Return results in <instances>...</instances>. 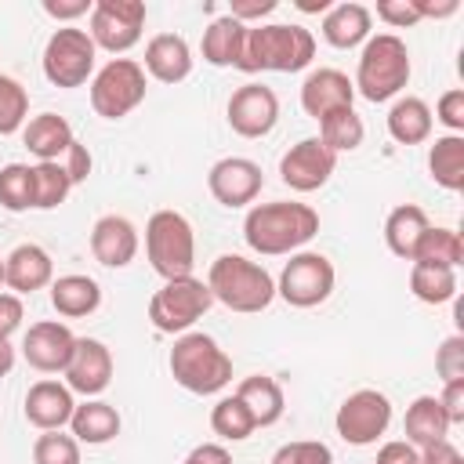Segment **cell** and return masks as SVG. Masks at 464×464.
I'll return each instance as SVG.
<instances>
[{
    "instance_id": "1",
    "label": "cell",
    "mask_w": 464,
    "mask_h": 464,
    "mask_svg": "<svg viewBox=\"0 0 464 464\" xmlns=\"http://www.w3.org/2000/svg\"><path fill=\"white\" fill-rule=\"evenodd\" d=\"M315 232H319V214L308 203H294V199L257 203L243 218V239L261 257L297 254Z\"/></svg>"
},
{
    "instance_id": "2",
    "label": "cell",
    "mask_w": 464,
    "mask_h": 464,
    "mask_svg": "<svg viewBox=\"0 0 464 464\" xmlns=\"http://www.w3.org/2000/svg\"><path fill=\"white\" fill-rule=\"evenodd\" d=\"M315 58V36L294 22H268L246 25L243 54L236 69L243 72H301Z\"/></svg>"
},
{
    "instance_id": "3",
    "label": "cell",
    "mask_w": 464,
    "mask_h": 464,
    "mask_svg": "<svg viewBox=\"0 0 464 464\" xmlns=\"http://www.w3.org/2000/svg\"><path fill=\"white\" fill-rule=\"evenodd\" d=\"M207 290L214 301H221L225 308L239 312V315H254L265 312L276 301V279L265 265L243 257V254H221L210 261L207 272Z\"/></svg>"
},
{
    "instance_id": "4",
    "label": "cell",
    "mask_w": 464,
    "mask_h": 464,
    "mask_svg": "<svg viewBox=\"0 0 464 464\" xmlns=\"http://www.w3.org/2000/svg\"><path fill=\"white\" fill-rule=\"evenodd\" d=\"M170 377L192 392V395H218L228 381H232V359L228 352L199 330H188L174 341L170 348Z\"/></svg>"
},
{
    "instance_id": "5",
    "label": "cell",
    "mask_w": 464,
    "mask_h": 464,
    "mask_svg": "<svg viewBox=\"0 0 464 464\" xmlns=\"http://www.w3.org/2000/svg\"><path fill=\"white\" fill-rule=\"evenodd\" d=\"M410 83V51L395 33H377L362 44L359 65H355V94L366 102H392Z\"/></svg>"
},
{
    "instance_id": "6",
    "label": "cell",
    "mask_w": 464,
    "mask_h": 464,
    "mask_svg": "<svg viewBox=\"0 0 464 464\" xmlns=\"http://www.w3.org/2000/svg\"><path fill=\"white\" fill-rule=\"evenodd\" d=\"M145 257L152 265L156 276L167 279H181L192 276L196 265V236L185 214L178 210H156L145 221Z\"/></svg>"
},
{
    "instance_id": "7",
    "label": "cell",
    "mask_w": 464,
    "mask_h": 464,
    "mask_svg": "<svg viewBox=\"0 0 464 464\" xmlns=\"http://www.w3.org/2000/svg\"><path fill=\"white\" fill-rule=\"evenodd\" d=\"M145 69L134 58H112L91 76V109L102 120H123L145 102Z\"/></svg>"
},
{
    "instance_id": "8",
    "label": "cell",
    "mask_w": 464,
    "mask_h": 464,
    "mask_svg": "<svg viewBox=\"0 0 464 464\" xmlns=\"http://www.w3.org/2000/svg\"><path fill=\"white\" fill-rule=\"evenodd\" d=\"M210 304L214 297L207 283L196 276H181V279H167L149 297V319L160 334H188V326H196V319H203Z\"/></svg>"
},
{
    "instance_id": "9",
    "label": "cell",
    "mask_w": 464,
    "mask_h": 464,
    "mask_svg": "<svg viewBox=\"0 0 464 464\" xmlns=\"http://www.w3.org/2000/svg\"><path fill=\"white\" fill-rule=\"evenodd\" d=\"M334 283H337V272H334V261L326 254L297 250L283 265L279 283H276V294L290 308H315V304H323L334 294Z\"/></svg>"
},
{
    "instance_id": "10",
    "label": "cell",
    "mask_w": 464,
    "mask_h": 464,
    "mask_svg": "<svg viewBox=\"0 0 464 464\" xmlns=\"http://www.w3.org/2000/svg\"><path fill=\"white\" fill-rule=\"evenodd\" d=\"M94 58H98V47L87 36V29L62 25L51 33L44 47V76L54 87H83L94 76Z\"/></svg>"
},
{
    "instance_id": "11",
    "label": "cell",
    "mask_w": 464,
    "mask_h": 464,
    "mask_svg": "<svg viewBox=\"0 0 464 464\" xmlns=\"http://www.w3.org/2000/svg\"><path fill=\"white\" fill-rule=\"evenodd\" d=\"M388 424H392V399L377 388L352 392L334 417V428L348 446H373L388 431Z\"/></svg>"
},
{
    "instance_id": "12",
    "label": "cell",
    "mask_w": 464,
    "mask_h": 464,
    "mask_svg": "<svg viewBox=\"0 0 464 464\" xmlns=\"http://www.w3.org/2000/svg\"><path fill=\"white\" fill-rule=\"evenodd\" d=\"M87 18H91L87 36L94 40V47H102L109 54H123L141 40L145 4L141 0H98Z\"/></svg>"
},
{
    "instance_id": "13",
    "label": "cell",
    "mask_w": 464,
    "mask_h": 464,
    "mask_svg": "<svg viewBox=\"0 0 464 464\" xmlns=\"http://www.w3.org/2000/svg\"><path fill=\"white\" fill-rule=\"evenodd\" d=\"M334 170H337V156L319 138H301L279 160V178L294 192H315V188H323Z\"/></svg>"
},
{
    "instance_id": "14",
    "label": "cell",
    "mask_w": 464,
    "mask_h": 464,
    "mask_svg": "<svg viewBox=\"0 0 464 464\" xmlns=\"http://www.w3.org/2000/svg\"><path fill=\"white\" fill-rule=\"evenodd\" d=\"M228 127L239 138H265L279 120V98L265 83H243L228 98Z\"/></svg>"
},
{
    "instance_id": "15",
    "label": "cell",
    "mask_w": 464,
    "mask_h": 464,
    "mask_svg": "<svg viewBox=\"0 0 464 464\" xmlns=\"http://www.w3.org/2000/svg\"><path fill=\"white\" fill-rule=\"evenodd\" d=\"M261 185H265V174H261V167H257L254 160H246V156H225V160H218V163L210 167V174H207L210 196H214L221 207H228V210L254 203L257 192H261Z\"/></svg>"
},
{
    "instance_id": "16",
    "label": "cell",
    "mask_w": 464,
    "mask_h": 464,
    "mask_svg": "<svg viewBox=\"0 0 464 464\" xmlns=\"http://www.w3.org/2000/svg\"><path fill=\"white\" fill-rule=\"evenodd\" d=\"M65 388L76 392V395H102L112 381V352L98 341V337H76L72 344V355L65 362Z\"/></svg>"
},
{
    "instance_id": "17",
    "label": "cell",
    "mask_w": 464,
    "mask_h": 464,
    "mask_svg": "<svg viewBox=\"0 0 464 464\" xmlns=\"http://www.w3.org/2000/svg\"><path fill=\"white\" fill-rule=\"evenodd\" d=\"M72 344H76V337H72V330H69L65 323H58V319H40V323H33V326L25 330V337H22V355H25V362H29L33 370H40V373H62L65 362H69V355H72Z\"/></svg>"
},
{
    "instance_id": "18",
    "label": "cell",
    "mask_w": 464,
    "mask_h": 464,
    "mask_svg": "<svg viewBox=\"0 0 464 464\" xmlns=\"http://www.w3.org/2000/svg\"><path fill=\"white\" fill-rule=\"evenodd\" d=\"M91 254L105 268H127L138 254V228L123 214H102L91 228Z\"/></svg>"
},
{
    "instance_id": "19",
    "label": "cell",
    "mask_w": 464,
    "mask_h": 464,
    "mask_svg": "<svg viewBox=\"0 0 464 464\" xmlns=\"http://www.w3.org/2000/svg\"><path fill=\"white\" fill-rule=\"evenodd\" d=\"M54 283V261L40 243H18L4 257V286L18 297L36 294Z\"/></svg>"
},
{
    "instance_id": "20",
    "label": "cell",
    "mask_w": 464,
    "mask_h": 464,
    "mask_svg": "<svg viewBox=\"0 0 464 464\" xmlns=\"http://www.w3.org/2000/svg\"><path fill=\"white\" fill-rule=\"evenodd\" d=\"M352 102H355V87L341 69H315L301 83V109L312 120H323L337 109H352Z\"/></svg>"
},
{
    "instance_id": "21",
    "label": "cell",
    "mask_w": 464,
    "mask_h": 464,
    "mask_svg": "<svg viewBox=\"0 0 464 464\" xmlns=\"http://www.w3.org/2000/svg\"><path fill=\"white\" fill-rule=\"evenodd\" d=\"M72 410H76V399L62 381L44 377L25 392V420L40 431H62Z\"/></svg>"
},
{
    "instance_id": "22",
    "label": "cell",
    "mask_w": 464,
    "mask_h": 464,
    "mask_svg": "<svg viewBox=\"0 0 464 464\" xmlns=\"http://www.w3.org/2000/svg\"><path fill=\"white\" fill-rule=\"evenodd\" d=\"M370 25H373V14L366 4H355V0H344V4H330V11L323 14V40L337 51H348V47H359L370 40Z\"/></svg>"
},
{
    "instance_id": "23",
    "label": "cell",
    "mask_w": 464,
    "mask_h": 464,
    "mask_svg": "<svg viewBox=\"0 0 464 464\" xmlns=\"http://www.w3.org/2000/svg\"><path fill=\"white\" fill-rule=\"evenodd\" d=\"M141 69L160 83H181L192 72V47L178 33H160L145 44V65Z\"/></svg>"
},
{
    "instance_id": "24",
    "label": "cell",
    "mask_w": 464,
    "mask_h": 464,
    "mask_svg": "<svg viewBox=\"0 0 464 464\" xmlns=\"http://www.w3.org/2000/svg\"><path fill=\"white\" fill-rule=\"evenodd\" d=\"M72 141H76V138H72V127H69V120L58 116V112H40V116H33V120L22 127V145H25L40 163L62 160Z\"/></svg>"
},
{
    "instance_id": "25",
    "label": "cell",
    "mask_w": 464,
    "mask_h": 464,
    "mask_svg": "<svg viewBox=\"0 0 464 464\" xmlns=\"http://www.w3.org/2000/svg\"><path fill=\"white\" fill-rule=\"evenodd\" d=\"M450 420L439 406V395H417L410 406H406V417H402V431H406V442L417 446V450H428L435 442H442L450 435Z\"/></svg>"
},
{
    "instance_id": "26",
    "label": "cell",
    "mask_w": 464,
    "mask_h": 464,
    "mask_svg": "<svg viewBox=\"0 0 464 464\" xmlns=\"http://www.w3.org/2000/svg\"><path fill=\"white\" fill-rule=\"evenodd\" d=\"M236 399L250 410V417H254L257 428H272V424L283 417V410H286L283 388H279V381L268 377V373H250V377H243L239 388H236Z\"/></svg>"
},
{
    "instance_id": "27",
    "label": "cell",
    "mask_w": 464,
    "mask_h": 464,
    "mask_svg": "<svg viewBox=\"0 0 464 464\" xmlns=\"http://www.w3.org/2000/svg\"><path fill=\"white\" fill-rule=\"evenodd\" d=\"M69 428H72V439H76V442L105 446V442H112V439L120 435L123 420H120L116 406H109V402H102V399H87V402H80V406L72 410Z\"/></svg>"
},
{
    "instance_id": "28",
    "label": "cell",
    "mask_w": 464,
    "mask_h": 464,
    "mask_svg": "<svg viewBox=\"0 0 464 464\" xmlns=\"http://www.w3.org/2000/svg\"><path fill=\"white\" fill-rule=\"evenodd\" d=\"M51 304L58 315L65 319H83L91 312H98L102 304V286L91 279V276H80V272H69V276H58L51 283Z\"/></svg>"
},
{
    "instance_id": "29",
    "label": "cell",
    "mask_w": 464,
    "mask_h": 464,
    "mask_svg": "<svg viewBox=\"0 0 464 464\" xmlns=\"http://www.w3.org/2000/svg\"><path fill=\"white\" fill-rule=\"evenodd\" d=\"M424 232H428V214L417 203H399L384 221V243L402 261H413V250Z\"/></svg>"
},
{
    "instance_id": "30",
    "label": "cell",
    "mask_w": 464,
    "mask_h": 464,
    "mask_svg": "<svg viewBox=\"0 0 464 464\" xmlns=\"http://www.w3.org/2000/svg\"><path fill=\"white\" fill-rule=\"evenodd\" d=\"M431 109L424 98H399L392 109H388V134L399 141V145H420L431 138Z\"/></svg>"
},
{
    "instance_id": "31",
    "label": "cell",
    "mask_w": 464,
    "mask_h": 464,
    "mask_svg": "<svg viewBox=\"0 0 464 464\" xmlns=\"http://www.w3.org/2000/svg\"><path fill=\"white\" fill-rule=\"evenodd\" d=\"M428 174L446 192H460L464 188V134H442V138L431 141Z\"/></svg>"
},
{
    "instance_id": "32",
    "label": "cell",
    "mask_w": 464,
    "mask_h": 464,
    "mask_svg": "<svg viewBox=\"0 0 464 464\" xmlns=\"http://www.w3.org/2000/svg\"><path fill=\"white\" fill-rule=\"evenodd\" d=\"M243 40H246V25L243 22H236L232 14L214 18L203 29V62H210L218 69L236 65L239 54H243Z\"/></svg>"
},
{
    "instance_id": "33",
    "label": "cell",
    "mask_w": 464,
    "mask_h": 464,
    "mask_svg": "<svg viewBox=\"0 0 464 464\" xmlns=\"http://www.w3.org/2000/svg\"><path fill=\"white\" fill-rule=\"evenodd\" d=\"M460 261H464V239H460V232L428 225V232L420 236V243H417V250H413V265L457 268Z\"/></svg>"
},
{
    "instance_id": "34",
    "label": "cell",
    "mask_w": 464,
    "mask_h": 464,
    "mask_svg": "<svg viewBox=\"0 0 464 464\" xmlns=\"http://www.w3.org/2000/svg\"><path fill=\"white\" fill-rule=\"evenodd\" d=\"M362 138H366V123H362V116H359L355 109H337V112H330V116L319 120V141H323L334 156L359 149Z\"/></svg>"
},
{
    "instance_id": "35",
    "label": "cell",
    "mask_w": 464,
    "mask_h": 464,
    "mask_svg": "<svg viewBox=\"0 0 464 464\" xmlns=\"http://www.w3.org/2000/svg\"><path fill=\"white\" fill-rule=\"evenodd\" d=\"M410 290L424 304H446L457 297V268L439 265H413L410 268Z\"/></svg>"
},
{
    "instance_id": "36",
    "label": "cell",
    "mask_w": 464,
    "mask_h": 464,
    "mask_svg": "<svg viewBox=\"0 0 464 464\" xmlns=\"http://www.w3.org/2000/svg\"><path fill=\"white\" fill-rule=\"evenodd\" d=\"M72 181L58 160L51 163H33V210H54L65 203Z\"/></svg>"
},
{
    "instance_id": "37",
    "label": "cell",
    "mask_w": 464,
    "mask_h": 464,
    "mask_svg": "<svg viewBox=\"0 0 464 464\" xmlns=\"http://www.w3.org/2000/svg\"><path fill=\"white\" fill-rule=\"evenodd\" d=\"M210 428H214V435H221L225 442H243V439L254 435L257 424H254L250 410H246L236 395H225V399H218L214 410H210Z\"/></svg>"
},
{
    "instance_id": "38",
    "label": "cell",
    "mask_w": 464,
    "mask_h": 464,
    "mask_svg": "<svg viewBox=\"0 0 464 464\" xmlns=\"http://www.w3.org/2000/svg\"><path fill=\"white\" fill-rule=\"evenodd\" d=\"M0 207L11 214H22L33 207V167L29 163L0 167Z\"/></svg>"
},
{
    "instance_id": "39",
    "label": "cell",
    "mask_w": 464,
    "mask_h": 464,
    "mask_svg": "<svg viewBox=\"0 0 464 464\" xmlns=\"http://www.w3.org/2000/svg\"><path fill=\"white\" fill-rule=\"evenodd\" d=\"M29 120V94L14 76L0 72V134L22 130Z\"/></svg>"
},
{
    "instance_id": "40",
    "label": "cell",
    "mask_w": 464,
    "mask_h": 464,
    "mask_svg": "<svg viewBox=\"0 0 464 464\" xmlns=\"http://www.w3.org/2000/svg\"><path fill=\"white\" fill-rule=\"evenodd\" d=\"M33 464H80V442L62 431H44L33 442Z\"/></svg>"
},
{
    "instance_id": "41",
    "label": "cell",
    "mask_w": 464,
    "mask_h": 464,
    "mask_svg": "<svg viewBox=\"0 0 464 464\" xmlns=\"http://www.w3.org/2000/svg\"><path fill=\"white\" fill-rule=\"evenodd\" d=\"M268 464H334V453L319 439H297V442H283Z\"/></svg>"
},
{
    "instance_id": "42",
    "label": "cell",
    "mask_w": 464,
    "mask_h": 464,
    "mask_svg": "<svg viewBox=\"0 0 464 464\" xmlns=\"http://www.w3.org/2000/svg\"><path fill=\"white\" fill-rule=\"evenodd\" d=\"M435 373L442 377V384L464 381V337L460 334H453V337H446L439 344V352H435Z\"/></svg>"
},
{
    "instance_id": "43",
    "label": "cell",
    "mask_w": 464,
    "mask_h": 464,
    "mask_svg": "<svg viewBox=\"0 0 464 464\" xmlns=\"http://www.w3.org/2000/svg\"><path fill=\"white\" fill-rule=\"evenodd\" d=\"M377 18L392 29H410L420 22V11L413 0H377Z\"/></svg>"
},
{
    "instance_id": "44",
    "label": "cell",
    "mask_w": 464,
    "mask_h": 464,
    "mask_svg": "<svg viewBox=\"0 0 464 464\" xmlns=\"http://www.w3.org/2000/svg\"><path fill=\"white\" fill-rule=\"evenodd\" d=\"M431 120H439L450 134H460V130H464V91H460V87L446 91V94L439 98V105H435V116H431Z\"/></svg>"
},
{
    "instance_id": "45",
    "label": "cell",
    "mask_w": 464,
    "mask_h": 464,
    "mask_svg": "<svg viewBox=\"0 0 464 464\" xmlns=\"http://www.w3.org/2000/svg\"><path fill=\"white\" fill-rule=\"evenodd\" d=\"M22 319H25L22 297H18V294L0 290V337H4V341H11V334L22 326Z\"/></svg>"
},
{
    "instance_id": "46",
    "label": "cell",
    "mask_w": 464,
    "mask_h": 464,
    "mask_svg": "<svg viewBox=\"0 0 464 464\" xmlns=\"http://www.w3.org/2000/svg\"><path fill=\"white\" fill-rule=\"evenodd\" d=\"M91 152H87V145H80V141H72L69 149H65V174H69V181L72 185H80V181H87V174H91Z\"/></svg>"
},
{
    "instance_id": "47",
    "label": "cell",
    "mask_w": 464,
    "mask_h": 464,
    "mask_svg": "<svg viewBox=\"0 0 464 464\" xmlns=\"http://www.w3.org/2000/svg\"><path fill=\"white\" fill-rule=\"evenodd\" d=\"M439 406H442V413H446L450 424H464V381H450V384H442Z\"/></svg>"
},
{
    "instance_id": "48",
    "label": "cell",
    "mask_w": 464,
    "mask_h": 464,
    "mask_svg": "<svg viewBox=\"0 0 464 464\" xmlns=\"http://www.w3.org/2000/svg\"><path fill=\"white\" fill-rule=\"evenodd\" d=\"M377 464H420V450L410 446L406 439H395L377 450Z\"/></svg>"
},
{
    "instance_id": "49",
    "label": "cell",
    "mask_w": 464,
    "mask_h": 464,
    "mask_svg": "<svg viewBox=\"0 0 464 464\" xmlns=\"http://www.w3.org/2000/svg\"><path fill=\"white\" fill-rule=\"evenodd\" d=\"M91 7H94L91 0H44V11L58 22H72L80 14H91Z\"/></svg>"
},
{
    "instance_id": "50",
    "label": "cell",
    "mask_w": 464,
    "mask_h": 464,
    "mask_svg": "<svg viewBox=\"0 0 464 464\" xmlns=\"http://www.w3.org/2000/svg\"><path fill=\"white\" fill-rule=\"evenodd\" d=\"M276 11V0H232V7H228V14L236 18V22H250V18H265V14H272Z\"/></svg>"
},
{
    "instance_id": "51",
    "label": "cell",
    "mask_w": 464,
    "mask_h": 464,
    "mask_svg": "<svg viewBox=\"0 0 464 464\" xmlns=\"http://www.w3.org/2000/svg\"><path fill=\"white\" fill-rule=\"evenodd\" d=\"M420 464H464V457L450 439H442V442L420 450Z\"/></svg>"
},
{
    "instance_id": "52",
    "label": "cell",
    "mask_w": 464,
    "mask_h": 464,
    "mask_svg": "<svg viewBox=\"0 0 464 464\" xmlns=\"http://www.w3.org/2000/svg\"><path fill=\"white\" fill-rule=\"evenodd\" d=\"M181 464H232V453H228L225 446H218V442H203V446H196Z\"/></svg>"
},
{
    "instance_id": "53",
    "label": "cell",
    "mask_w": 464,
    "mask_h": 464,
    "mask_svg": "<svg viewBox=\"0 0 464 464\" xmlns=\"http://www.w3.org/2000/svg\"><path fill=\"white\" fill-rule=\"evenodd\" d=\"M417 4V11H420V18H450V14H457V0H439V4H431V0H413Z\"/></svg>"
},
{
    "instance_id": "54",
    "label": "cell",
    "mask_w": 464,
    "mask_h": 464,
    "mask_svg": "<svg viewBox=\"0 0 464 464\" xmlns=\"http://www.w3.org/2000/svg\"><path fill=\"white\" fill-rule=\"evenodd\" d=\"M11 370H14V348H11V341L0 337V377H7Z\"/></svg>"
},
{
    "instance_id": "55",
    "label": "cell",
    "mask_w": 464,
    "mask_h": 464,
    "mask_svg": "<svg viewBox=\"0 0 464 464\" xmlns=\"http://www.w3.org/2000/svg\"><path fill=\"white\" fill-rule=\"evenodd\" d=\"M297 7L308 11V14H319V11L326 14V11H330V0H297Z\"/></svg>"
},
{
    "instance_id": "56",
    "label": "cell",
    "mask_w": 464,
    "mask_h": 464,
    "mask_svg": "<svg viewBox=\"0 0 464 464\" xmlns=\"http://www.w3.org/2000/svg\"><path fill=\"white\" fill-rule=\"evenodd\" d=\"M0 286H4V257H0Z\"/></svg>"
}]
</instances>
